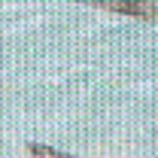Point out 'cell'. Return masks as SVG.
<instances>
[{
    "label": "cell",
    "mask_w": 158,
    "mask_h": 158,
    "mask_svg": "<svg viewBox=\"0 0 158 158\" xmlns=\"http://www.w3.org/2000/svg\"><path fill=\"white\" fill-rule=\"evenodd\" d=\"M88 3H94V6H100V9H110V12L146 19V21L158 19V3L155 0H88Z\"/></svg>",
    "instance_id": "6da1fadb"
},
{
    "label": "cell",
    "mask_w": 158,
    "mask_h": 158,
    "mask_svg": "<svg viewBox=\"0 0 158 158\" xmlns=\"http://www.w3.org/2000/svg\"><path fill=\"white\" fill-rule=\"evenodd\" d=\"M27 152H31V158H76V155H64L58 149H49L43 143H27Z\"/></svg>",
    "instance_id": "7a4b0ae2"
}]
</instances>
